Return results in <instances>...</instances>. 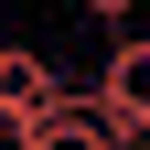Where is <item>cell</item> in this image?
<instances>
[{
    "label": "cell",
    "instance_id": "1",
    "mask_svg": "<svg viewBox=\"0 0 150 150\" xmlns=\"http://www.w3.org/2000/svg\"><path fill=\"white\" fill-rule=\"evenodd\" d=\"M86 118L107 129V150H139L150 139V43L139 32L107 43V75H97V97H86Z\"/></svg>",
    "mask_w": 150,
    "mask_h": 150
},
{
    "label": "cell",
    "instance_id": "2",
    "mask_svg": "<svg viewBox=\"0 0 150 150\" xmlns=\"http://www.w3.org/2000/svg\"><path fill=\"white\" fill-rule=\"evenodd\" d=\"M32 150H107V129L86 118V97H64V118H54V129H43Z\"/></svg>",
    "mask_w": 150,
    "mask_h": 150
},
{
    "label": "cell",
    "instance_id": "3",
    "mask_svg": "<svg viewBox=\"0 0 150 150\" xmlns=\"http://www.w3.org/2000/svg\"><path fill=\"white\" fill-rule=\"evenodd\" d=\"M75 11H86V22H107V32H129V11H139V0H75Z\"/></svg>",
    "mask_w": 150,
    "mask_h": 150
},
{
    "label": "cell",
    "instance_id": "4",
    "mask_svg": "<svg viewBox=\"0 0 150 150\" xmlns=\"http://www.w3.org/2000/svg\"><path fill=\"white\" fill-rule=\"evenodd\" d=\"M32 139H43V129H32L22 107H0V150H32Z\"/></svg>",
    "mask_w": 150,
    "mask_h": 150
},
{
    "label": "cell",
    "instance_id": "5",
    "mask_svg": "<svg viewBox=\"0 0 150 150\" xmlns=\"http://www.w3.org/2000/svg\"><path fill=\"white\" fill-rule=\"evenodd\" d=\"M11 64H22V43H0V86H11Z\"/></svg>",
    "mask_w": 150,
    "mask_h": 150
},
{
    "label": "cell",
    "instance_id": "6",
    "mask_svg": "<svg viewBox=\"0 0 150 150\" xmlns=\"http://www.w3.org/2000/svg\"><path fill=\"white\" fill-rule=\"evenodd\" d=\"M0 11H32V0H0Z\"/></svg>",
    "mask_w": 150,
    "mask_h": 150
}]
</instances>
